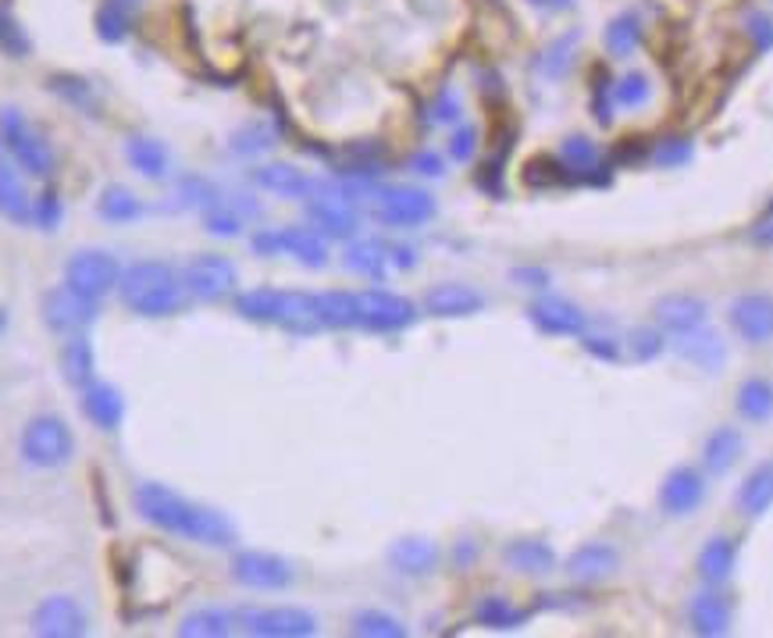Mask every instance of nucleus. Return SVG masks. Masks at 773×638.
I'll list each match as a JSON object with an SVG mask.
<instances>
[{
  "label": "nucleus",
  "mask_w": 773,
  "mask_h": 638,
  "mask_svg": "<svg viewBox=\"0 0 773 638\" xmlns=\"http://www.w3.org/2000/svg\"><path fill=\"white\" fill-rule=\"evenodd\" d=\"M132 504L140 510L146 525H154L168 536H182L200 545H232L236 542V525L225 513L189 504L186 496L164 489L157 482H146L132 493Z\"/></svg>",
  "instance_id": "obj_1"
},
{
  "label": "nucleus",
  "mask_w": 773,
  "mask_h": 638,
  "mask_svg": "<svg viewBox=\"0 0 773 638\" xmlns=\"http://www.w3.org/2000/svg\"><path fill=\"white\" fill-rule=\"evenodd\" d=\"M118 290L129 311L143 317H164L182 307L186 282H182L175 275V268L164 261H135L132 268L121 271Z\"/></svg>",
  "instance_id": "obj_2"
},
{
  "label": "nucleus",
  "mask_w": 773,
  "mask_h": 638,
  "mask_svg": "<svg viewBox=\"0 0 773 638\" xmlns=\"http://www.w3.org/2000/svg\"><path fill=\"white\" fill-rule=\"evenodd\" d=\"M19 453H22V461L29 467H40V471L65 467L75 457V435L61 418L40 414L22 429Z\"/></svg>",
  "instance_id": "obj_3"
},
{
  "label": "nucleus",
  "mask_w": 773,
  "mask_h": 638,
  "mask_svg": "<svg viewBox=\"0 0 773 638\" xmlns=\"http://www.w3.org/2000/svg\"><path fill=\"white\" fill-rule=\"evenodd\" d=\"M0 143L14 158L25 175L47 179L54 172V150L51 143L36 132V126L29 121L19 108H4L0 111Z\"/></svg>",
  "instance_id": "obj_4"
},
{
  "label": "nucleus",
  "mask_w": 773,
  "mask_h": 638,
  "mask_svg": "<svg viewBox=\"0 0 773 638\" xmlns=\"http://www.w3.org/2000/svg\"><path fill=\"white\" fill-rule=\"evenodd\" d=\"M236 625L257 638H307L317 631V617L300 606H247L236 610Z\"/></svg>",
  "instance_id": "obj_5"
},
{
  "label": "nucleus",
  "mask_w": 773,
  "mask_h": 638,
  "mask_svg": "<svg viewBox=\"0 0 773 638\" xmlns=\"http://www.w3.org/2000/svg\"><path fill=\"white\" fill-rule=\"evenodd\" d=\"M97 314H100V303L94 296L72 290L68 282L43 296V322H47V328L57 332V336H75V332H86L89 325L97 322Z\"/></svg>",
  "instance_id": "obj_6"
},
{
  "label": "nucleus",
  "mask_w": 773,
  "mask_h": 638,
  "mask_svg": "<svg viewBox=\"0 0 773 638\" xmlns=\"http://www.w3.org/2000/svg\"><path fill=\"white\" fill-rule=\"evenodd\" d=\"M417 322V307L406 296H396L389 290H368L357 293V328L368 332H400Z\"/></svg>",
  "instance_id": "obj_7"
},
{
  "label": "nucleus",
  "mask_w": 773,
  "mask_h": 638,
  "mask_svg": "<svg viewBox=\"0 0 773 638\" xmlns=\"http://www.w3.org/2000/svg\"><path fill=\"white\" fill-rule=\"evenodd\" d=\"M734 336L749 346H770L773 343V296L763 290L734 296L731 311H727Z\"/></svg>",
  "instance_id": "obj_8"
},
{
  "label": "nucleus",
  "mask_w": 773,
  "mask_h": 638,
  "mask_svg": "<svg viewBox=\"0 0 773 638\" xmlns=\"http://www.w3.org/2000/svg\"><path fill=\"white\" fill-rule=\"evenodd\" d=\"M182 282H186L189 296L215 303V300H225L236 290V264L221 253H196L193 261L186 264V275H182Z\"/></svg>",
  "instance_id": "obj_9"
},
{
  "label": "nucleus",
  "mask_w": 773,
  "mask_h": 638,
  "mask_svg": "<svg viewBox=\"0 0 773 638\" xmlns=\"http://www.w3.org/2000/svg\"><path fill=\"white\" fill-rule=\"evenodd\" d=\"M118 279H121V268L108 250H79L65 264V282L72 285V290H79L94 300L111 293Z\"/></svg>",
  "instance_id": "obj_10"
},
{
  "label": "nucleus",
  "mask_w": 773,
  "mask_h": 638,
  "mask_svg": "<svg viewBox=\"0 0 773 638\" xmlns=\"http://www.w3.org/2000/svg\"><path fill=\"white\" fill-rule=\"evenodd\" d=\"M374 215L392 229H417L428 218H435V201L424 190L414 186H392L382 190L374 201Z\"/></svg>",
  "instance_id": "obj_11"
},
{
  "label": "nucleus",
  "mask_w": 773,
  "mask_h": 638,
  "mask_svg": "<svg viewBox=\"0 0 773 638\" xmlns=\"http://www.w3.org/2000/svg\"><path fill=\"white\" fill-rule=\"evenodd\" d=\"M706 499V475L692 464H677L666 471L660 485V510L666 518H688Z\"/></svg>",
  "instance_id": "obj_12"
},
{
  "label": "nucleus",
  "mask_w": 773,
  "mask_h": 638,
  "mask_svg": "<svg viewBox=\"0 0 773 638\" xmlns=\"http://www.w3.org/2000/svg\"><path fill=\"white\" fill-rule=\"evenodd\" d=\"M232 578L247 588H264L275 592L293 585V564L275 553H261V550H247L232 560Z\"/></svg>",
  "instance_id": "obj_13"
},
{
  "label": "nucleus",
  "mask_w": 773,
  "mask_h": 638,
  "mask_svg": "<svg viewBox=\"0 0 773 638\" xmlns=\"http://www.w3.org/2000/svg\"><path fill=\"white\" fill-rule=\"evenodd\" d=\"M33 631L40 638H79L89 631V617L72 596H47L33 610Z\"/></svg>",
  "instance_id": "obj_14"
},
{
  "label": "nucleus",
  "mask_w": 773,
  "mask_h": 638,
  "mask_svg": "<svg viewBox=\"0 0 773 638\" xmlns=\"http://www.w3.org/2000/svg\"><path fill=\"white\" fill-rule=\"evenodd\" d=\"M688 620H692V631L695 635H706V638L727 635V631H731V625H734V603H731V596H727L720 585H709V588L695 592V596H692Z\"/></svg>",
  "instance_id": "obj_15"
},
{
  "label": "nucleus",
  "mask_w": 773,
  "mask_h": 638,
  "mask_svg": "<svg viewBox=\"0 0 773 638\" xmlns=\"http://www.w3.org/2000/svg\"><path fill=\"white\" fill-rule=\"evenodd\" d=\"M617 567H620V550L613 542H602V539L585 542L567 556V574H570V582H578V585H599L610 578V574H617Z\"/></svg>",
  "instance_id": "obj_16"
},
{
  "label": "nucleus",
  "mask_w": 773,
  "mask_h": 638,
  "mask_svg": "<svg viewBox=\"0 0 773 638\" xmlns=\"http://www.w3.org/2000/svg\"><path fill=\"white\" fill-rule=\"evenodd\" d=\"M532 325L545 336H585V311L564 296H542L527 307Z\"/></svg>",
  "instance_id": "obj_17"
},
{
  "label": "nucleus",
  "mask_w": 773,
  "mask_h": 638,
  "mask_svg": "<svg viewBox=\"0 0 773 638\" xmlns=\"http://www.w3.org/2000/svg\"><path fill=\"white\" fill-rule=\"evenodd\" d=\"M674 349H677V357L681 360H688L692 368H699L706 375H717L723 364H727V346L723 339L717 336L714 328H692V332H681V336H674Z\"/></svg>",
  "instance_id": "obj_18"
},
{
  "label": "nucleus",
  "mask_w": 773,
  "mask_h": 638,
  "mask_svg": "<svg viewBox=\"0 0 773 638\" xmlns=\"http://www.w3.org/2000/svg\"><path fill=\"white\" fill-rule=\"evenodd\" d=\"M653 314H656V325L666 332V336H681V332H692V328L706 325L709 307H706V300H703V296H692V293H671V296L656 300Z\"/></svg>",
  "instance_id": "obj_19"
},
{
  "label": "nucleus",
  "mask_w": 773,
  "mask_h": 638,
  "mask_svg": "<svg viewBox=\"0 0 773 638\" xmlns=\"http://www.w3.org/2000/svg\"><path fill=\"white\" fill-rule=\"evenodd\" d=\"M307 215L317 225V233L331 239H350L357 233V215L342 193H322L307 204Z\"/></svg>",
  "instance_id": "obj_20"
},
{
  "label": "nucleus",
  "mask_w": 773,
  "mask_h": 638,
  "mask_svg": "<svg viewBox=\"0 0 773 638\" xmlns=\"http://www.w3.org/2000/svg\"><path fill=\"white\" fill-rule=\"evenodd\" d=\"M485 307V296L464 282H438L424 293V311L435 317H471Z\"/></svg>",
  "instance_id": "obj_21"
},
{
  "label": "nucleus",
  "mask_w": 773,
  "mask_h": 638,
  "mask_svg": "<svg viewBox=\"0 0 773 638\" xmlns=\"http://www.w3.org/2000/svg\"><path fill=\"white\" fill-rule=\"evenodd\" d=\"M0 215L14 225H25L33 218V201H29L19 164H14V158L4 150V143H0Z\"/></svg>",
  "instance_id": "obj_22"
},
{
  "label": "nucleus",
  "mask_w": 773,
  "mask_h": 638,
  "mask_svg": "<svg viewBox=\"0 0 773 638\" xmlns=\"http://www.w3.org/2000/svg\"><path fill=\"white\" fill-rule=\"evenodd\" d=\"M745 453V435L738 424H717L703 443V467L706 475H727Z\"/></svg>",
  "instance_id": "obj_23"
},
{
  "label": "nucleus",
  "mask_w": 773,
  "mask_h": 638,
  "mask_svg": "<svg viewBox=\"0 0 773 638\" xmlns=\"http://www.w3.org/2000/svg\"><path fill=\"white\" fill-rule=\"evenodd\" d=\"M438 560H443L438 545L432 539H421V536H406L400 542H392V550H389V564L400 574H406V578H424V574H432L438 567Z\"/></svg>",
  "instance_id": "obj_24"
},
{
  "label": "nucleus",
  "mask_w": 773,
  "mask_h": 638,
  "mask_svg": "<svg viewBox=\"0 0 773 638\" xmlns=\"http://www.w3.org/2000/svg\"><path fill=\"white\" fill-rule=\"evenodd\" d=\"M734 507L745 521L763 518V513L773 507V461L755 464L745 482L738 485V496H734Z\"/></svg>",
  "instance_id": "obj_25"
},
{
  "label": "nucleus",
  "mask_w": 773,
  "mask_h": 638,
  "mask_svg": "<svg viewBox=\"0 0 773 638\" xmlns=\"http://www.w3.org/2000/svg\"><path fill=\"white\" fill-rule=\"evenodd\" d=\"M734 567H738V542L734 536H723V531L709 539L699 550V560H695V571H699V578L706 585H727Z\"/></svg>",
  "instance_id": "obj_26"
},
{
  "label": "nucleus",
  "mask_w": 773,
  "mask_h": 638,
  "mask_svg": "<svg viewBox=\"0 0 773 638\" xmlns=\"http://www.w3.org/2000/svg\"><path fill=\"white\" fill-rule=\"evenodd\" d=\"M83 414L97 424L100 432H115L121 418H126V400H121V392L108 382H89L83 386Z\"/></svg>",
  "instance_id": "obj_27"
},
{
  "label": "nucleus",
  "mask_w": 773,
  "mask_h": 638,
  "mask_svg": "<svg viewBox=\"0 0 773 638\" xmlns=\"http://www.w3.org/2000/svg\"><path fill=\"white\" fill-rule=\"evenodd\" d=\"M734 407H738V418L749 421V424L773 421V378H766V375L741 378L738 392H734Z\"/></svg>",
  "instance_id": "obj_28"
},
{
  "label": "nucleus",
  "mask_w": 773,
  "mask_h": 638,
  "mask_svg": "<svg viewBox=\"0 0 773 638\" xmlns=\"http://www.w3.org/2000/svg\"><path fill=\"white\" fill-rule=\"evenodd\" d=\"M253 182L261 190L282 196V201H303V196L314 193V179L303 175L296 164H264V169L253 172Z\"/></svg>",
  "instance_id": "obj_29"
},
{
  "label": "nucleus",
  "mask_w": 773,
  "mask_h": 638,
  "mask_svg": "<svg viewBox=\"0 0 773 638\" xmlns=\"http://www.w3.org/2000/svg\"><path fill=\"white\" fill-rule=\"evenodd\" d=\"M503 560L521 574H549L556 571V553L549 542L542 539H513L507 550H503Z\"/></svg>",
  "instance_id": "obj_30"
},
{
  "label": "nucleus",
  "mask_w": 773,
  "mask_h": 638,
  "mask_svg": "<svg viewBox=\"0 0 773 638\" xmlns=\"http://www.w3.org/2000/svg\"><path fill=\"white\" fill-rule=\"evenodd\" d=\"M279 253H293L307 268L328 264V242L314 229H279Z\"/></svg>",
  "instance_id": "obj_31"
},
{
  "label": "nucleus",
  "mask_w": 773,
  "mask_h": 638,
  "mask_svg": "<svg viewBox=\"0 0 773 638\" xmlns=\"http://www.w3.org/2000/svg\"><path fill=\"white\" fill-rule=\"evenodd\" d=\"M61 371L72 386H89L94 382V371H97V357H94V343H89L83 332H75V336L61 346Z\"/></svg>",
  "instance_id": "obj_32"
},
{
  "label": "nucleus",
  "mask_w": 773,
  "mask_h": 638,
  "mask_svg": "<svg viewBox=\"0 0 773 638\" xmlns=\"http://www.w3.org/2000/svg\"><path fill=\"white\" fill-rule=\"evenodd\" d=\"M285 300H290V293H282V290H250L236 300V311L239 317H247V322L279 325L285 314Z\"/></svg>",
  "instance_id": "obj_33"
},
{
  "label": "nucleus",
  "mask_w": 773,
  "mask_h": 638,
  "mask_svg": "<svg viewBox=\"0 0 773 638\" xmlns=\"http://www.w3.org/2000/svg\"><path fill=\"white\" fill-rule=\"evenodd\" d=\"M642 33H645V25H642L639 14L624 11V14H617L610 25H606L602 43H606V51H610L613 57H631L634 51H639Z\"/></svg>",
  "instance_id": "obj_34"
},
{
  "label": "nucleus",
  "mask_w": 773,
  "mask_h": 638,
  "mask_svg": "<svg viewBox=\"0 0 773 638\" xmlns=\"http://www.w3.org/2000/svg\"><path fill=\"white\" fill-rule=\"evenodd\" d=\"M314 307L325 328H357V293H342V290L317 293Z\"/></svg>",
  "instance_id": "obj_35"
},
{
  "label": "nucleus",
  "mask_w": 773,
  "mask_h": 638,
  "mask_svg": "<svg viewBox=\"0 0 773 638\" xmlns=\"http://www.w3.org/2000/svg\"><path fill=\"white\" fill-rule=\"evenodd\" d=\"M236 631V610H218V606H207V610H196L178 625V635L186 638H221Z\"/></svg>",
  "instance_id": "obj_36"
},
{
  "label": "nucleus",
  "mask_w": 773,
  "mask_h": 638,
  "mask_svg": "<svg viewBox=\"0 0 773 638\" xmlns=\"http://www.w3.org/2000/svg\"><path fill=\"white\" fill-rule=\"evenodd\" d=\"M126 154L132 161V169L140 172V175H146V179H161L164 172H168V150H164L161 140L135 136V140H129Z\"/></svg>",
  "instance_id": "obj_37"
},
{
  "label": "nucleus",
  "mask_w": 773,
  "mask_h": 638,
  "mask_svg": "<svg viewBox=\"0 0 773 638\" xmlns=\"http://www.w3.org/2000/svg\"><path fill=\"white\" fill-rule=\"evenodd\" d=\"M578 40H581V33H578V29H570V33L556 36V40L549 43V47H545V54L538 57V72H542L549 83L564 79V75L570 72V65H574V51H578Z\"/></svg>",
  "instance_id": "obj_38"
},
{
  "label": "nucleus",
  "mask_w": 773,
  "mask_h": 638,
  "mask_svg": "<svg viewBox=\"0 0 773 638\" xmlns=\"http://www.w3.org/2000/svg\"><path fill=\"white\" fill-rule=\"evenodd\" d=\"M385 247L382 242H374V239H360V242H353L350 250H346V257H342V264L350 268V271H357V275H363V279H382L385 275Z\"/></svg>",
  "instance_id": "obj_39"
},
{
  "label": "nucleus",
  "mask_w": 773,
  "mask_h": 638,
  "mask_svg": "<svg viewBox=\"0 0 773 638\" xmlns=\"http://www.w3.org/2000/svg\"><path fill=\"white\" fill-rule=\"evenodd\" d=\"M97 210H100V218H104V221L126 225V221H135V218L143 215V204L135 201V196H132L126 186H108V190L100 193Z\"/></svg>",
  "instance_id": "obj_40"
},
{
  "label": "nucleus",
  "mask_w": 773,
  "mask_h": 638,
  "mask_svg": "<svg viewBox=\"0 0 773 638\" xmlns=\"http://www.w3.org/2000/svg\"><path fill=\"white\" fill-rule=\"evenodd\" d=\"M524 620H527V614L518 610V606L503 596H489V599L478 603V625H485V628L510 631V628H521Z\"/></svg>",
  "instance_id": "obj_41"
},
{
  "label": "nucleus",
  "mask_w": 773,
  "mask_h": 638,
  "mask_svg": "<svg viewBox=\"0 0 773 638\" xmlns=\"http://www.w3.org/2000/svg\"><path fill=\"white\" fill-rule=\"evenodd\" d=\"M51 94H57L61 100H68L72 108H79L86 115H94L97 111V94H94V86H89L86 79H79V75H51Z\"/></svg>",
  "instance_id": "obj_42"
},
{
  "label": "nucleus",
  "mask_w": 773,
  "mask_h": 638,
  "mask_svg": "<svg viewBox=\"0 0 773 638\" xmlns=\"http://www.w3.org/2000/svg\"><path fill=\"white\" fill-rule=\"evenodd\" d=\"M653 100V83H649V75L642 72H628L624 79L613 83V104L628 111H642L645 104Z\"/></svg>",
  "instance_id": "obj_43"
},
{
  "label": "nucleus",
  "mask_w": 773,
  "mask_h": 638,
  "mask_svg": "<svg viewBox=\"0 0 773 638\" xmlns=\"http://www.w3.org/2000/svg\"><path fill=\"white\" fill-rule=\"evenodd\" d=\"M559 161H564V169L585 175L599 164V147L588 136H567L564 147H559Z\"/></svg>",
  "instance_id": "obj_44"
},
{
  "label": "nucleus",
  "mask_w": 773,
  "mask_h": 638,
  "mask_svg": "<svg viewBox=\"0 0 773 638\" xmlns=\"http://www.w3.org/2000/svg\"><path fill=\"white\" fill-rule=\"evenodd\" d=\"M97 36L104 43H121L129 36V29H132V19H129V8H121L115 4V0H108L100 11H97Z\"/></svg>",
  "instance_id": "obj_45"
},
{
  "label": "nucleus",
  "mask_w": 773,
  "mask_h": 638,
  "mask_svg": "<svg viewBox=\"0 0 773 638\" xmlns=\"http://www.w3.org/2000/svg\"><path fill=\"white\" fill-rule=\"evenodd\" d=\"M353 635H368V638H403L406 628L396 617L385 610H360L353 617Z\"/></svg>",
  "instance_id": "obj_46"
},
{
  "label": "nucleus",
  "mask_w": 773,
  "mask_h": 638,
  "mask_svg": "<svg viewBox=\"0 0 773 638\" xmlns=\"http://www.w3.org/2000/svg\"><path fill=\"white\" fill-rule=\"evenodd\" d=\"M0 51H4L8 57H29V51H33L22 22L14 19L8 4H0Z\"/></svg>",
  "instance_id": "obj_47"
},
{
  "label": "nucleus",
  "mask_w": 773,
  "mask_h": 638,
  "mask_svg": "<svg viewBox=\"0 0 773 638\" xmlns=\"http://www.w3.org/2000/svg\"><path fill=\"white\" fill-rule=\"evenodd\" d=\"M275 147V132H271L264 121H250V126H242L236 136H232V150L236 154H264V150Z\"/></svg>",
  "instance_id": "obj_48"
},
{
  "label": "nucleus",
  "mask_w": 773,
  "mask_h": 638,
  "mask_svg": "<svg viewBox=\"0 0 773 638\" xmlns=\"http://www.w3.org/2000/svg\"><path fill=\"white\" fill-rule=\"evenodd\" d=\"M628 349H631V357L634 360H653L660 357V349H663V328H634L631 332V339H628Z\"/></svg>",
  "instance_id": "obj_49"
},
{
  "label": "nucleus",
  "mask_w": 773,
  "mask_h": 638,
  "mask_svg": "<svg viewBox=\"0 0 773 638\" xmlns=\"http://www.w3.org/2000/svg\"><path fill=\"white\" fill-rule=\"evenodd\" d=\"M204 229L210 233V236H239L242 233V218L236 215V210H229L225 204H218V207H210L207 215H204Z\"/></svg>",
  "instance_id": "obj_50"
},
{
  "label": "nucleus",
  "mask_w": 773,
  "mask_h": 638,
  "mask_svg": "<svg viewBox=\"0 0 773 638\" xmlns=\"http://www.w3.org/2000/svg\"><path fill=\"white\" fill-rule=\"evenodd\" d=\"M685 161H692V140H685V136H674V140H663L656 147L660 169H681Z\"/></svg>",
  "instance_id": "obj_51"
},
{
  "label": "nucleus",
  "mask_w": 773,
  "mask_h": 638,
  "mask_svg": "<svg viewBox=\"0 0 773 638\" xmlns=\"http://www.w3.org/2000/svg\"><path fill=\"white\" fill-rule=\"evenodd\" d=\"M33 221L40 225V229H57V221H61V201H57V193L47 190L40 196V201L33 204Z\"/></svg>",
  "instance_id": "obj_52"
},
{
  "label": "nucleus",
  "mask_w": 773,
  "mask_h": 638,
  "mask_svg": "<svg viewBox=\"0 0 773 638\" xmlns=\"http://www.w3.org/2000/svg\"><path fill=\"white\" fill-rule=\"evenodd\" d=\"M475 150H478V132L471 126H464L453 132V140H449V154L453 161H471L475 158Z\"/></svg>",
  "instance_id": "obj_53"
},
{
  "label": "nucleus",
  "mask_w": 773,
  "mask_h": 638,
  "mask_svg": "<svg viewBox=\"0 0 773 638\" xmlns=\"http://www.w3.org/2000/svg\"><path fill=\"white\" fill-rule=\"evenodd\" d=\"M432 118L435 121H457L460 118V97L453 94V89H443L438 100L432 104Z\"/></svg>",
  "instance_id": "obj_54"
},
{
  "label": "nucleus",
  "mask_w": 773,
  "mask_h": 638,
  "mask_svg": "<svg viewBox=\"0 0 773 638\" xmlns=\"http://www.w3.org/2000/svg\"><path fill=\"white\" fill-rule=\"evenodd\" d=\"M749 33H752L755 47H760V51L773 47V19H770V14H752V19H749Z\"/></svg>",
  "instance_id": "obj_55"
},
{
  "label": "nucleus",
  "mask_w": 773,
  "mask_h": 638,
  "mask_svg": "<svg viewBox=\"0 0 773 638\" xmlns=\"http://www.w3.org/2000/svg\"><path fill=\"white\" fill-rule=\"evenodd\" d=\"M585 349L599 360H620V346L613 336H585Z\"/></svg>",
  "instance_id": "obj_56"
},
{
  "label": "nucleus",
  "mask_w": 773,
  "mask_h": 638,
  "mask_svg": "<svg viewBox=\"0 0 773 638\" xmlns=\"http://www.w3.org/2000/svg\"><path fill=\"white\" fill-rule=\"evenodd\" d=\"M414 172H417V175H428V179H438L446 169H443V158L432 154V150H424V154L414 158Z\"/></svg>",
  "instance_id": "obj_57"
},
{
  "label": "nucleus",
  "mask_w": 773,
  "mask_h": 638,
  "mask_svg": "<svg viewBox=\"0 0 773 638\" xmlns=\"http://www.w3.org/2000/svg\"><path fill=\"white\" fill-rule=\"evenodd\" d=\"M532 8L538 11H549V14H559V11H570L574 8V0H527Z\"/></svg>",
  "instance_id": "obj_58"
},
{
  "label": "nucleus",
  "mask_w": 773,
  "mask_h": 638,
  "mask_svg": "<svg viewBox=\"0 0 773 638\" xmlns=\"http://www.w3.org/2000/svg\"><path fill=\"white\" fill-rule=\"evenodd\" d=\"M475 556H478V545H475L471 539L457 545V564H460V567H471V564H475Z\"/></svg>",
  "instance_id": "obj_59"
},
{
  "label": "nucleus",
  "mask_w": 773,
  "mask_h": 638,
  "mask_svg": "<svg viewBox=\"0 0 773 638\" xmlns=\"http://www.w3.org/2000/svg\"><path fill=\"white\" fill-rule=\"evenodd\" d=\"M513 275L527 279L524 285H545V282H549V275H545V271H532V268H521V271H513Z\"/></svg>",
  "instance_id": "obj_60"
},
{
  "label": "nucleus",
  "mask_w": 773,
  "mask_h": 638,
  "mask_svg": "<svg viewBox=\"0 0 773 638\" xmlns=\"http://www.w3.org/2000/svg\"><path fill=\"white\" fill-rule=\"evenodd\" d=\"M115 4H121V8H129V11H132L135 4H140V0H115Z\"/></svg>",
  "instance_id": "obj_61"
},
{
  "label": "nucleus",
  "mask_w": 773,
  "mask_h": 638,
  "mask_svg": "<svg viewBox=\"0 0 773 638\" xmlns=\"http://www.w3.org/2000/svg\"><path fill=\"white\" fill-rule=\"evenodd\" d=\"M4 325H8V314H4V311H0V332H4Z\"/></svg>",
  "instance_id": "obj_62"
},
{
  "label": "nucleus",
  "mask_w": 773,
  "mask_h": 638,
  "mask_svg": "<svg viewBox=\"0 0 773 638\" xmlns=\"http://www.w3.org/2000/svg\"><path fill=\"white\" fill-rule=\"evenodd\" d=\"M766 215H773V201H770V207H766Z\"/></svg>",
  "instance_id": "obj_63"
}]
</instances>
